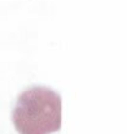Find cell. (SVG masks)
<instances>
[{"mask_svg": "<svg viewBox=\"0 0 127 134\" xmlns=\"http://www.w3.org/2000/svg\"><path fill=\"white\" fill-rule=\"evenodd\" d=\"M12 121L20 134H51L60 130V95L43 86L25 90L14 104Z\"/></svg>", "mask_w": 127, "mask_h": 134, "instance_id": "cell-1", "label": "cell"}]
</instances>
